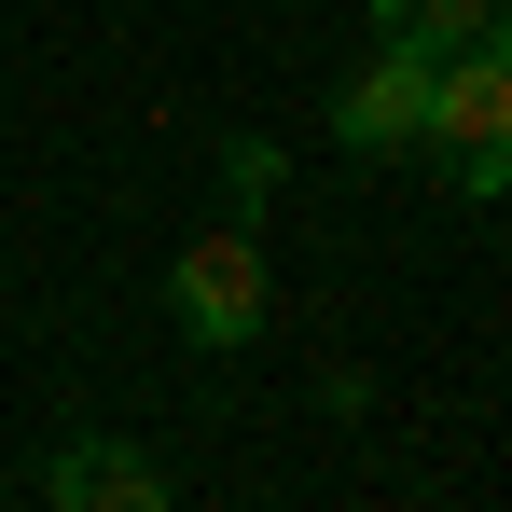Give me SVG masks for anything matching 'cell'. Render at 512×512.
<instances>
[{
    "label": "cell",
    "mask_w": 512,
    "mask_h": 512,
    "mask_svg": "<svg viewBox=\"0 0 512 512\" xmlns=\"http://www.w3.org/2000/svg\"><path fill=\"white\" fill-rule=\"evenodd\" d=\"M429 139H443L457 194H512V14L429 56Z\"/></svg>",
    "instance_id": "cell-1"
},
{
    "label": "cell",
    "mask_w": 512,
    "mask_h": 512,
    "mask_svg": "<svg viewBox=\"0 0 512 512\" xmlns=\"http://www.w3.org/2000/svg\"><path fill=\"white\" fill-rule=\"evenodd\" d=\"M167 305H180V333H194V346H250L263 305H277V277H263V250L222 222V236H194V250L167 263Z\"/></svg>",
    "instance_id": "cell-2"
},
{
    "label": "cell",
    "mask_w": 512,
    "mask_h": 512,
    "mask_svg": "<svg viewBox=\"0 0 512 512\" xmlns=\"http://www.w3.org/2000/svg\"><path fill=\"white\" fill-rule=\"evenodd\" d=\"M333 139H346V153H416V139H429V56H416V42H374V56L346 70Z\"/></svg>",
    "instance_id": "cell-3"
},
{
    "label": "cell",
    "mask_w": 512,
    "mask_h": 512,
    "mask_svg": "<svg viewBox=\"0 0 512 512\" xmlns=\"http://www.w3.org/2000/svg\"><path fill=\"white\" fill-rule=\"evenodd\" d=\"M42 499H56V512H153V499H167V471H153L139 443H56Z\"/></svg>",
    "instance_id": "cell-4"
},
{
    "label": "cell",
    "mask_w": 512,
    "mask_h": 512,
    "mask_svg": "<svg viewBox=\"0 0 512 512\" xmlns=\"http://www.w3.org/2000/svg\"><path fill=\"white\" fill-rule=\"evenodd\" d=\"M499 0H374V42H416V56H443V42H471Z\"/></svg>",
    "instance_id": "cell-5"
},
{
    "label": "cell",
    "mask_w": 512,
    "mask_h": 512,
    "mask_svg": "<svg viewBox=\"0 0 512 512\" xmlns=\"http://www.w3.org/2000/svg\"><path fill=\"white\" fill-rule=\"evenodd\" d=\"M222 180H236V208H263V194H277V153H263V139H236V153H222Z\"/></svg>",
    "instance_id": "cell-6"
}]
</instances>
